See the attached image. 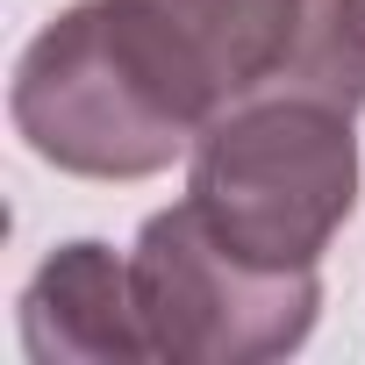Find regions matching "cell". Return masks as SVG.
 <instances>
[{"instance_id":"cell-1","label":"cell","mask_w":365,"mask_h":365,"mask_svg":"<svg viewBox=\"0 0 365 365\" xmlns=\"http://www.w3.org/2000/svg\"><path fill=\"white\" fill-rule=\"evenodd\" d=\"M15 136L72 179H150L201 136L194 101L129 15V0H79L15 65Z\"/></svg>"},{"instance_id":"cell-3","label":"cell","mask_w":365,"mask_h":365,"mask_svg":"<svg viewBox=\"0 0 365 365\" xmlns=\"http://www.w3.org/2000/svg\"><path fill=\"white\" fill-rule=\"evenodd\" d=\"M129 15L172 65L201 129L230 108L308 93L365 108V36L351 0H129Z\"/></svg>"},{"instance_id":"cell-4","label":"cell","mask_w":365,"mask_h":365,"mask_svg":"<svg viewBox=\"0 0 365 365\" xmlns=\"http://www.w3.org/2000/svg\"><path fill=\"white\" fill-rule=\"evenodd\" d=\"M129 272L150 351L165 365H272L308 344L322 308L315 265H258L230 251L194 201L143 222Z\"/></svg>"},{"instance_id":"cell-6","label":"cell","mask_w":365,"mask_h":365,"mask_svg":"<svg viewBox=\"0 0 365 365\" xmlns=\"http://www.w3.org/2000/svg\"><path fill=\"white\" fill-rule=\"evenodd\" d=\"M351 22H358V36H365V0H351Z\"/></svg>"},{"instance_id":"cell-5","label":"cell","mask_w":365,"mask_h":365,"mask_svg":"<svg viewBox=\"0 0 365 365\" xmlns=\"http://www.w3.org/2000/svg\"><path fill=\"white\" fill-rule=\"evenodd\" d=\"M22 351L36 365H143L150 329L136 308V272L101 237L58 244L22 287Z\"/></svg>"},{"instance_id":"cell-2","label":"cell","mask_w":365,"mask_h":365,"mask_svg":"<svg viewBox=\"0 0 365 365\" xmlns=\"http://www.w3.org/2000/svg\"><path fill=\"white\" fill-rule=\"evenodd\" d=\"M187 201L258 265H322L329 237L358 208L351 108L279 93L215 115L187 150Z\"/></svg>"}]
</instances>
